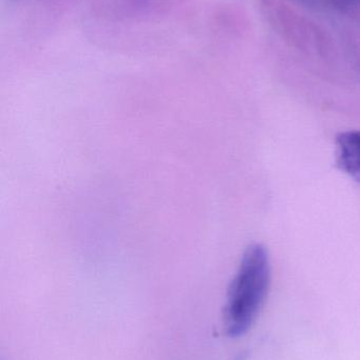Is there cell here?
I'll list each match as a JSON object with an SVG mask.
<instances>
[{"mask_svg": "<svg viewBox=\"0 0 360 360\" xmlns=\"http://www.w3.org/2000/svg\"><path fill=\"white\" fill-rule=\"evenodd\" d=\"M270 283L268 251L263 245H252L228 288L224 327L230 338H240L251 329L268 297Z\"/></svg>", "mask_w": 360, "mask_h": 360, "instance_id": "6da1fadb", "label": "cell"}, {"mask_svg": "<svg viewBox=\"0 0 360 360\" xmlns=\"http://www.w3.org/2000/svg\"><path fill=\"white\" fill-rule=\"evenodd\" d=\"M337 165L351 179L360 184V132L342 133L336 139Z\"/></svg>", "mask_w": 360, "mask_h": 360, "instance_id": "7a4b0ae2", "label": "cell"}, {"mask_svg": "<svg viewBox=\"0 0 360 360\" xmlns=\"http://www.w3.org/2000/svg\"><path fill=\"white\" fill-rule=\"evenodd\" d=\"M338 6L342 8H350L359 4V0H334Z\"/></svg>", "mask_w": 360, "mask_h": 360, "instance_id": "3957f363", "label": "cell"}]
</instances>
